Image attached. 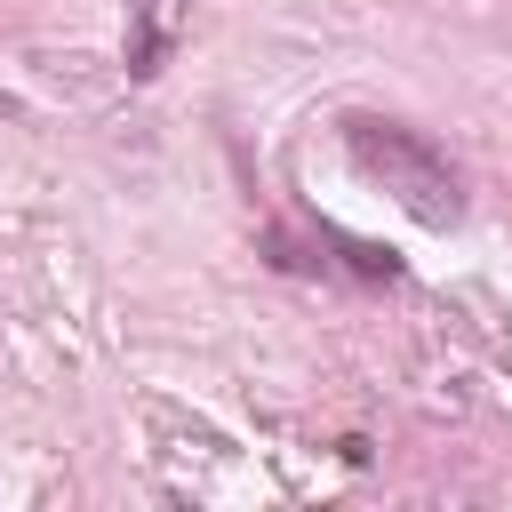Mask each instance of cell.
I'll list each match as a JSON object with an SVG mask.
<instances>
[{
    "instance_id": "6da1fadb",
    "label": "cell",
    "mask_w": 512,
    "mask_h": 512,
    "mask_svg": "<svg viewBox=\"0 0 512 512\" xmlns=\"http://www.w3.org/2000/svg\"><path fill=\"white\" fill-rule=\"evenodd\" d=\"M344 152H352V168H360L368 184H384L416 224H432V232L464 224V176H456V160H448L424 128H408V120H392V112H344Z\"/></svg>"
},
{
    "instance_id": "7a4b0ae2",
    "label": "cell",
    "mask_w": 512,
    "mask_h": 512,
    "mask_svg": "<svg viewBox=\"0 0 512 512\" xmlns=\"http://www.w3.org/2000/svg\"><path fill=\"white\" fill-rule=\"evenodd\" d=\"M320 240L344 256V272H352V280H400V256H392V248H376V240H352V232H336V224H320Z\"/></svg>"
},
{
    "instance_id": "3957f363",
    "label": "cell",
    "mask_w": 512,
    "mask_h": 512,
    "mask_svg": "<svg viewBox=\"0 0 512 512\" xmlns=\"http://www.w3.org/2000/svg\"><path fill=\"white\" fill-rule=\"evenodd\" d=\"M136 8V32H128V80H152L160 56H168V32H160V0H128Z\"/></svg>"
},
{
    "instance_id": "277c9868",
    "label": "cell",
    "mask_w": 512,
    "mask_h": 512,
    "mask_svg": "<svg viewBox=\"0 0 512 512\" xmlns=\"http://www.w3.org/2000/svg\"><path fill=\"white\" fill-rule=\"evenodd\" d=\"M8 112H16V104H8V96H0V120H8Z\"/></svg>"
}]
</instances>
